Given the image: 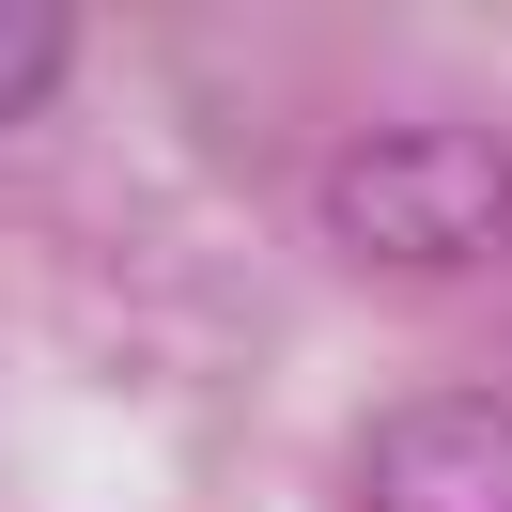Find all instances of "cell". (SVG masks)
<instances>
[{
  "instance_id": "cell-1",
  "label": "cell",
  "mask_w": 512,
  "mask_h": 512,
  "mask_svg": "<svg viewBox=\"0 0 512 512\" xmlns=\"http://www.w3.org/2000/svg\"><path fill=\"white\" fill-rule=\"evenodd\" d=\"M326 249L357 280H481L512 264V125L481 109H404L326 156Z\"/></svg>"
},
{
  "instance_id": "cell-2",
  "label": "cell",
  "mask_w": 512,
  "mask_h": 512,
  "mask_svg": "<svg viewBox=\"0 0 512 512\" xmlns=\"http://www.w3.org/2000/svg\"><path fill=\"white\" fill-rule=\"evenodd\" d=\"M357 512H512V388L450 373V388L373 404V435H357Z\"/></svg>"
},
{
  "instance_id": "cell-3",
  "label": "cell",
  "mask_w": 512,
  "mask_h": 512,
  "mask_svg": "<svg viewBox=\"0 0 512 512\" xmlns=\"http://www.w3.org/2000/svg\"><path fill=\"white\" fill-rule=\"evenodd\" d=\"M63 63H78V16H63V0H0V125H32V109L63 94Z\"/></svg>"
}]
</instances>
